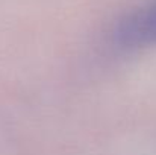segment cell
I'll use <instances>...</instances> for the list:
<instances>
[{"label":"cell","instance_id":"cell-1","mask_svg":"<svg viewBox=\"0 0 156 155\" xmlns=\"http://www.w3.org/2000/svg\"><path fill=\"white\" fill-rule=\"evenodd\" d=\"M114 38L118 46L127 49L156 44V0L124 15L115 26Z\"/></svg>","mask_w":156,"mask_h":155}]
</instances>
